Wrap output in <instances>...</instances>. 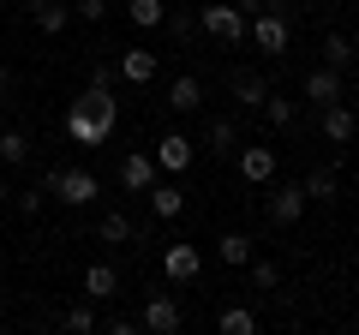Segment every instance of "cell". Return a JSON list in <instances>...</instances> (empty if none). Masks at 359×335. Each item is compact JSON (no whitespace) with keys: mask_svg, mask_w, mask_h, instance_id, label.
I'll list each match as a JSON object with an SVG mask.
<instances>
[{"mask_svg":"<svg viewBox=\"0 0 359 335\" xmlns=\"http://www.w3.org/2000/svg\"><path fill=\"white\" fill-rule=\"evenodd\" d=\"M114 126H120V102H114V90H96V84H90V90L78 96L72 108H66V138L84 144V150L108 144V132H114Z\"/></svg>","mask_w":359,"mask_h":335,"instance_id":"cell-1","label":"cell"},{"mask_svg":"<svg viewBox=\"0 0 359 335\" xmlns=\"http://www.w3.org/2000/svg\"><path fill=\"white\" fill-rule=\"evenodd\" d=\"M42 186H48V198H60V204H90V198H102V180L90 174V168H48L42 174Z\"/></svg>","mask_w":359,"mask_h":335,"instance_id":"cell-2","label":"cell"},{"mask_svg":"<svg viewBox=\"0 0 359 335\" xmlns=\"http://www.w3.org/2000/svg\"><path fill=\"white\" fill-rule=\"evenodd\" d=\"M245 36H252L257 54H282L287 42H294V18L287 13H252L245 18Z\"/></svg>","mask_w":359,"mask_h":335,"instance_id":"cell-3","label":"cell"},{"mask_svg":"<svg viewBox=\"0 0 359 335\" xmlns=\"http://www.w3.org/2000/svg\"><path fill=\"white\" fill-rule=\"evenodd\" d=\"M198 25H204V36H216L222 48H240L245 42V13L240 6H198Z\"/></svg>","mask_w":359,"mask_h":335,"instance_id":"cell-4","label":"cell"},{"mask_svg":"<svg viewBox=\"0 0 359 335\" xmlns=\"http://www.w3.org/2000/svg\"><path fill=\"white\" fill-rule=\"evenodd\" d=\"M180 323H186V311H180V299H174V294H150V299H144L138 329H150V335H174Z\"/></svg>","mask_w":359,"mask_h":335,"instance_id":"cell-5","label":"cell"},{"mask_svg":"<svg viewBox=\"0 0 359 335\" xmlns=\"http://www.w3.org/2000/svg\"><path fill=\"white\" fill-rule=\"evenodd\" d=\"M233 162H240L245 186H269L276 180V150H269V144H245V150H233Z\"/></svg>","mask_w":359,"mask_h":335,"instance_id":"cell-6","label":"cell"},{"mask_svg":"<svg viewBox=\"0 0 359 335\" xmlns=\"http://www.w3.org/2000/svg\"><path fill=\"white\" fill-rule=\"evenodd\" d=\"M306 204H311V198H306V186H276V192H269V221H276V228H294V221L299 216H306Z\"/></svg>","mask_w":359,"mask_h":335,"instance_id":"cell-7","label":"cell"},{"mask_svg":"<svg viewBox=\"0 0 359 335\" xmlns=\"http://www.w3.org/2000/svg\"><path fill=\"white\" fill-rule=\"evenodd\" d=\"M156 168H162V174H186V168H192V138H186V132H162V138H156Z\"/></svg>","mask_w":359,"mask_h":335,"instance_id":"cell-8","label":"cell"},{"mask_svg":"<svg viewBox=\"0 0 359 335\" xmlns=\"http://www.w3.org/2000/svg\"><path fill=\"white\" fill-rule=\"evenodd\" d=\"M198 270H204V252H198V245H168L162 252V275L168 282H192Z\"/></svg>","mask_w":359,"mask_h":335,"instance_id":"cell-9","label":"cell"},{"mask_svg":"<svg viewBox=\"0 0 359 335\" xmlns=\"http://www.w3.org/2000/svg\"><path fill=\"white\" fill-rule=\"evenodd\" d=\"M120 186H126V192H150V186H156V156L150 150H132L126 162H120Z\"/></svg>","mask_w":359,"mask_h":335,"instance_id":"cell-10","label":"cell"},{"mask_svg":"<svg viewBox=\"0 0 359 335\" xmlns=\"http://www.w3.org/2000/svg\"><path fill=\"white\" fill-rule=\"evenodd\" d=\"M114 72L126 78V84H156V54L150 48H120Z\"/></svg>","mask_w":359,"mask_h":335,"instance_id":"cell-11","label":"cell"},{"mask_svg":"<svg viewBox=\"0 0 359 335\" xmlns=\"http://www.w3.org/2000/svg\"><path fill=\"white\" fill-rule=\"evenodd\" d=\"M299 90H306V102H341V72H335V66H318V72H306V84H299Z\"/></svg>","mask_w":359,"mask_h":335,"instance_id":"cell-12","label":"cell"},{"mask_svg":"<svg viewBox=\"0 0 359 335\" xmlns=\"http://www.w3.org/2000/svg\"><path fill=\"white\" fill-rule=\"evenodd\" d=\"M318 126H323V138H330V144H347V138L359 132V114H353V108H341V102H323V120H318Z\"/></svg>","mask_w":359,"mask_h":335,"instance_id":"cell-13","label":"cell"},{"mask_svg":"<svg viewBox=\"0 0 359 335\" xmlns=\"http://www.w3.org/2000/svg\"><path fill=\"white\" fill-rule=\"evenodd\" d=\"M168 108H174V114H198V108H204V84H198L192 72L174 78V84H168Z\"/></svg>","mask_w":359,"mask_h":335,"instance_id":"cell-14","label":"cell"},{"mask_svg":"<svg viewBox=\"0 0 359 335\" xmlns=\"http://www.w3.org/2000/svg\"><path fill=\"white\" fill-rule=\"evenodd\" d=\"M228 90H233V102H245V108H264V96H269V78H257V72H228Z\"/></svg>","mask_w":359,"mask_h":335,"instance_id":"cell-15","label":"cell"},{"mask_svg":"<svg viewBox=\"0 0 359 335\" xmlns=\"http://www.w3.org/2000/svg\"><path fill=\"white\" fill-rule=\"evenodd\" d=\"M252 252H257L252 233H222V240H216V258L233 264V270H245V264H252Z\"/></svg>","mask_w":359,"mask_h":335,"instance_id":"cell-16","label":"cell"},{"mask_svg":"<svg viewBox=\"0 0 359 335\" xmlns=\"http://www.w3.org/2000/svg\"><path fill=\"white\" fill-rule=\"evenodd\" d=\"M335 192H341V174H335V168H311L306 174V198L311 204H335Z\"/></svg>","mask_w":359,"mask_h":335,"instance_id":"cell-17","label":"cell"},{"mask_svg":"<svg viewBox=\"0 0 359 335\" xmlns=\"http://www.w3.org/2000/svg\"><path fill=\"white\" fill-rule=\"evenodd\" d=\"M114 294H120V275L108 264H90L84 270V299H114Z\"/></svg>","mask_w":359,"mask_h":335,"instance_id":"cell-18","label":"cell"},{"mask_svg":"<svg viewBox=\"0 0 359 335\" xmlns=\"http://www.w3.org/2000/svg\"><path fill=\"white\" fill-rule=\"evenodd\" d=\"M150 210H156V221H174L180 210H186V192H180V186H150Z\"/></svg>","mask_w":359,"mask_h":335,"instance_id":"cell-19","label":"cell"},{"mask_svg":"<svg viewBox=\"0 0 359 335\" xmlns=\"http://www.w3.org/2000/svg\"><path fill=\"white\" fill-rule=\"evenodd\" d=\"M216 329H222V335H257V311H252V306H228V311L216 317Z\"/></svg>","mask_w":359,"mask_h":335,"instance_id":"cell-20","label":"cell"},{"mask_svg":"<svg viewBox=\"0 0 359 335\" xmlns=\"http://www.w3.org/2000/svg\"><path fill=\"white\" fill-rule=\"evenodd\" d=\"M264 120H269V126H276V132H287V126H294V120H299V108L287 102L282 90H269V96H264Z\"/></svg>","mask_w":359,"mask_h":335,"instance_id":"cell-21","label":"cell"},{"mask_svg":"<svg viewBox=\"0 0 359 335\" xmlns=\"http://www.w3.org/2000/svg\"><path fill=\"white\" fill-rule=\"evenodd\" d=\"M204 144H210V156H233V144H240V126H233V120H210Z\"/></svg>","mask_w":359,"mask_h":335,"instance_id":"cell-22","label":"cell"},{"mask_svg":"<svg viewBox=\"0 0 359 335\" xmlns=\"http://www.w3.org/2000/svg\"><path fill=\"white\" fill-rule=\"evenodd\" d=\"M66 25H72V6H60V0H48V6H36V30H42V36H60Z\"/></svg>","mask_w":359,"mask_h":335,"instance_id":"cell-23","label":"cell"},{"mask_svg":"<svg viewBox=\"0 0 359 335\" xmlns=\"http://www.w3.org/2000/svg\"><path fill=\"white\" fill-rule=\"evenodd\" d=\"M126 18H132L138 30H156V25L168 18V0H132V6H126Z\"/></svg>","mask_w":359,"mask_h":335,"instance_id":"cell-24","label":"cell"},{"mask_svg":"<svg viewBox=\"0 0 359 335\" xmlns=\"http://www.w3.org/2000/svg\"><path fill=\"white\" fill-rule=\"evenodd\" d=\"M353 42L341 36V30H330V36H323V66H335V72H341V66H353Z\"/></svg>","mask_w":359,"mask_h":335,"instance_id":"cell-25","label":"cell"},{"mask_svg":"<svg viewBox=\"0 0 359 335\" xmlns=\"http://www.w3.org/2000/svg\"><path fill=\"white\" fill-rule=\"evenodd\" d=\"M0 162H13V168H25L30 162V138H25V132H0Z\"/></svg>","mask_w":359,"mask_h":335,"instance_id":"cell-26","label":"cell"},{"mask_svg":"<svg viewBox=\"0 0 359 335\" xmlns=\"http://www.w3.org/2000/svg\"><path fill=\"white\" fill-rule=\"evenodd\" d=\"M96 233H102V245H126V240H132V221L120 216V210H108V216H102V228H96Z\"/></svg>","mask_w":359,"mask_h":335,"instance_id":"cell-27","label":"cell"},{"mask_svg":"<svg viewBox=\"0 0 359 335\" xmlns=\"http://www.w3.org/2000/svg\"><path fill=\"white\" fill-rule=\"evenodd\" d=\"M245 270H252V287H264V294H269V287H276V282H282V264L257 258V252H252V264H245Z\"/></svg>","mask_w":359,"mask_h":335,"instance_id":"cell-28","label":"cell"},{"mask_svg":"<svg viewBox=\"0 0 359 335\" xmlns=\"http://www.w3.org/2000/svg\"><path fill=\"white\" fill-rule=\"evenodd\" d=\"M60 329H72V335H90V329H96V311H90V306H72V311L60 317Z\"/></svg>","mask_w":359,"mask_h":335,"instance_id":"cell-29","label":"cell"},{"mask_svg":"<svg viewBox=\"0 0 359 335\" xmlns=\"http://www.w3.org/2000/svg\"><path fill=\"white\" fill-rule=\"evenodd\" d=\"M233 6H240L245 18H252V13H287V18H294V0H233Z\"/></svg>","mask_w":359,"mask_h":335,"instance_id":"cell-30","label":"cell"},{"mask_svg":"<svg viewBox=\"0 0 359 335\" xmlns=\"http://www.w3.org/2000/svg\"><path fill=\"white\" fill-rule=\"evenodd\" d=\"M72 18H84V25H102V18H108V0H72Z\"/></svg>","mask_w":359,"mask_h":335,"instance_id":"cell-31","label":"cell"},{"mask_svg":"<svg viewBox=\"0 0 359 335\" xmlns=\"http://www.w3.org/2000/svg\"><path fill=\"white\" fill-rule=\"evenodd\" d=\"M42 204H48V186H30V192H18V216H42Z\"/></svg>","mask_w":359,"mask_h":335,"instance_id":"cell-32","label":"cell"},{"mask_svg":"<svg viewBox=\"0 0 359 335\" xmlns=\"http://www.w3.org/2000/svg\"><path fill=\"white\" fill-rule=\"evenodd\" d=\"M90 84L96 90H114V66H90Z\"/></svg>","mask_w":359,"mask_h":335,"instance_id":"cell-33","label":"cell"},{"mask_svg":"<svg viewBox=\"0 0 359 335\" xmlns=\"http://www.w3.org/2000/svg\"><path fill=\"white\" fill-rule=\"evenodd\" d=\"M108 335H138V317H108Z\"/></svg>","mask_w":359,"mask_h":335,"instance_id":"cell-34","label":"cell"},{"mask_svg":"<svg viewBox=\"0 0 359 335\" xmlns=\"http://www.w3.org/2000/svg\"><path fill=\"white\" fill-rule=\"evenodd\" d=\"M13 90V66H0V96Z\"/></svg>","mask_w":359,"mask_h":335,"instance_id":"cell-35","label":"cell"},{"mask_svg":"<svg viewBox=\"0 0 359 335\" xmlns=\"http://www.w3.org/2000/svg\"><path fill=\"white\" fill-rule=\"evenodd\" d=\"M25 6H30V13H36V6H48V0H25Z\"/></svg>","mask_w":359,"mask_h":335,"instance_id":"cell-36","label":"cell"},{"mask_svg":"<svg viewBox=\"0 0 359 335\" xmlns=\"http://www.w3.org/2000/svg\"><path fill=\"white\" fill-rule=\"evenodd\" d=\"M6 198H13V192H6V180H0V204H6Z\"/></svg>","mask_w":359,"mask_h":335,"instance_id":"cell-37","label":"cell"}]
</instances>
